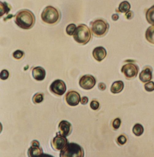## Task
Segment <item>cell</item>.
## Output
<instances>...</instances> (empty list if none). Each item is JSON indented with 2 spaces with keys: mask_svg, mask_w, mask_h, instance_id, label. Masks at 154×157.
Returning <instances> with one entry per match:
<instances>
[{
  "mask_svg": "<svg viewBox=\"0 0 154 157\" xmlns=\"http://www.w3.org/2000/svg\"><path fill=\"white\" fill-rule=\"evenodd\" d=\"M15 23L19 27L24 29L32 28L35 23V17L32 11L23 9L18 11L15 16Z\"/></svg>",
  "mask_w": 154,
  "mask_h": 157,
  "instance_id": "cell-1",
  "label": "cell"
},
{
  "mask_svg": "<svg viewBox=\"0 0 154 157\" xmlns=\"http://www.w3.org/2000/svg\"><path fill=\"white\" fill-rule=\"evenodd\" d=\"M92 34L89 28L85 24H80L76 28L73 35L74 40L80 44H87L91 39Z\"/></svg>",
  "mask_w": 154,
  "mask_h": 157,
  "instance_id": "cell-2",
  "label": "cell"
},
{
  "mask_svg": "<svg viewBox=\"0 0 154 157\" xmlns=\"http://www.w3.org/2000/svg\"><path fill=\"white\" fill-rule=\"evenodd\" d=\"M61 18L60 11L53 6H49L44 8L41 14L42 21L49 25H54L59 21Z\"/></svg>",
  "mask_w": 154,
  "mask_h": 157,
  "instance_id": "cell-3",
  "label": "cell"
},
{
  "mask_svg": "<svg viewBox=\"0 0 154 157\" xmlns=\"http://www.w3.org/2000/svg\"><path fill=\"white\" fill-rule=\"evenodd\" d=\"M84 157V149L80 145L75 143H68L60 152V157Z\"/></svg>",
  "mask_w": 154,
  "mask_h": 157,
  "instance_id": "cell-4",
  "label": "cell"
},
{
  "mask_svg": "<svg viewBox=\"0 0 154 157\" xmlns=\"http://www.w3.org/2000/svg\"><path fill=\"white\" fill-rule=\"evenodd\" d=\"M90 25L93 33L97 37H102L106 35L110 28V25L103 19L94 20L90 23Z\"/></svg>",
  "mask_w": 154,
  "mask_h": 157,
  "instance_id": "cell-5",
  "label": "cell"
},
{
  "mask_svg": "<svg viewBox=\"0 0 154 157\" xmlns=\"http://www.w3.org/2000/svg\"><path fill=\"white\" fill-rule=\"evenodd\" d=\"M139 68L136 64L133 63H128L122 67L121 71L127 79L135 78L138 74Z\"/></svg>",
  "mask_w": 154,
  "mask_h": 157,
  "instance_id": "cell-6",
  "label": "cell"
},
{
  "mask_svg": "<svg viewBox=\"0 0 154 157\" xmlns=\"http://www.w3.org/2000/svg\"><path fill=\"white\" fill-rule=\"evenodd\" d=\"M49 89L52 93L57 95L62 96L66 92L67 87L64 81L61 79H57L52 83Z\"/></svg>",
  "mask_w": 154,
  "mask_h": 157,
  "instance_id": "cell-7",
  "label": "cell"
},
{
  "mask_svg": "<svg viewBox=\"0 0 154 157\" xmlns=\"http://www.w3.org/2000/svg\"><path fill=\"white\" fill-rule=\"evenodd\" d=\"M68 143L67 139L66 137L62 136L59 133H57L56 136L51 142L52 148L56 151L62 150Z\"/></svg>",
  "mask_w": 154,
  "mask_h": 157,
  "instance_id": "cell-8",
  "label": "cell"
},
{
  "mask_svg": "<svg viewBox=\"0 0 154 157\" xmlns=\"http://www.w3.org/2000/svg\"><path fill=\"white\" fill-rule=\"evenodd\" d=\"M96 81L95 78L90 75H86L82 76L79 81V85L84 90H89L95 86Z\"/></svg>",
  "mask_w": 154,
  "mask_h": 157,
  "instance_id": "cell-9",
  "label": "cell"
},
{
  "mask_svg": "<svg viewBox=\"0 0 154 157\" xmlns=\"http://www.w3.org/2000/svg\"><path fill=\"white\" fill-rule=\"evenodd\" d=\"M65 99L67 103L70 106H77L81 102V96L77 92L70 90L66 94Z\"/></svg>",
  "mask_w": 154,
  "mask_h": 157,
  "instance_id": "cell-10",
  "label": "cell"
},
{
  "mask_svg": "<svg viewBox=\"0 0 154 157\" xmlns=\"http://www.w3.org/2000/svg\"><path fill=\"white\" fill-rule=\"evenodd\" d=\"M43 154V150L40 146V142L37 140H33L31 142V146L28 149L29 157H36Z\"/></svg>",
  "mask_w": 154,
  "mask_h": 157,
  "instance_id": "cell-11",
  "label": "cell"
},
{
  "mask_svg": "<svg viewBox=\"0 0 154 157\" xmlns=\"http://www.w3.org/2000/svg\"><path fill=\"white\" fill-rule=\"evenodd\" d=\"M58 129L59 133L64 136H68L72 132V125L67 121H62L59 124Z\"/></svg>",
  "mask_w": 154,
  "mask_h": 157,
  "instance_id": "cell-12",
  "label": "cell"
},
{
  "mask_svg": "<svg viewBox=\"0 0 154 157\" xmlns=\"http://www.w3.org/2000/svg\"><path fill=\"white\" fill-rule=\"evenodd\" d=\"M153 69L152 67L146 66L139 75V78L143 83L150 82L152 78Z\"/></svg>",
  "mask_w": 154,
  "mask_h": 157,
  "instance_id": "cell-13",
  "label": "cell"
},
{
  "mask_svg": "<svg viewBox=\"0 0 154 157\" xmlns=\"http://www.w3.org/2000/svg\"><path fill=\"white\" fill-rule=\"evenodd\" d=\"M93 56L96 61L100 62L106 58L107 51L103 47H98L93 50Z\"/></svg>",
  "mask_w": 154,
  "mask_h": 157,
  "instance_id": "cell-14",
  "label": "cell"
},
{
  "mask_svg": "<svg viewBox=\"0 0 154 157\" xmlns=\"http://www.w3.org/2000/svg\"><path fill=\"white\" fill-rule=\"evenodd\" d=\"M32 75L35 80L42 81L44 80L46 76V71L41 67L33 68L32 71Z\"/></svg>",
  "mask_w": 154,
  "mask_h": 157,
  "instance_id": "cell-15",
  "label": "cell"
},
{
  "mask_svg": "<svg viewBox=\"0 0 154 157\" xmlns=\"http://www.w3.org/2000/svg\"><path fill=\"white\" fill-rule=\"evenodd\" d=\"M124 83L121 80L114 82L111 87V92L113 94H118L122 91L124 88Z\"/></svg>",
  "mask_w": 154,
  "mask_h": 157,
  "instance_id": "cell-16",
  "label": "cell"
},
{
  "mask_svg": "<svg viewBox=\"0 0 154 157\" xmlns=\"http://www.w3.org/2000/svg\"><path fill=\"white\" fill-rule=\"evenodd\" d=\"M146 40L151 44H154V26L149 27L146 32Z\"/></svg>",
  "mask_w": 154,
  "mask_h": 157,
  "instance_id": "cell-17",
  "label": "cell"
},
{
  "mask_svg": "<svg viewBox=\"0 0 154 157\" xmlns=\"http://www.w3.org/2000/svg\"><path fill=\"white\" fill-rule=\"evenodd\" d=\"M146 16L148 22L154 26V5L148 9L146 12Z\"/></svg>",
  "mask_w": 154,
  "mask_h": 157,
  "instance_id": "cell-18",
  "label": "cell"
},
{
  "mask_svg": "<svg viewBox=\"0 0 154 157\" xmlns=\"http://www.w3.org/2000/svg\"><path fill=\"white\" fill-rule=\"evenodd\" d=\"M10 6L6 2H0V10H1V17L5 14H8L10 10Z\"/></svg>",
  "mask_w": 154,
  "mask_h": 157,
  "instance_id": "cell-19",
  "label": "cell"
},
{
  "mask_svg": "<svg viewBox=\"0 0 154 157\" xmlns=\"http://www.w3.org/2000/svg\"><path fill=\"white\" fill-rule=\"evenodd\" d=\"M130 8H131V5L127 1H124L119 5L118 10L119 12L121 13H125L129 11Z\"/></svg>",
  "mask_w": 154,
  "mask_h": 157,
  "instance_id": "cell-20",
  "label": "cell"
},
{
  "mask_svg": "<svg viewBox=\"0 0 154 157\" xmlns=\"http://www.w3.org/2000/svg\"><path fill=\"white\" fill-rule=\"evenodd\" d=\"M133 133L137 136H140L144 132V128L141 124H135L133 129Z\"/></svg>",
  "mask_w": 154,
  "mask_h": 157,
  "instance_id": "cell-21",
  "label": "cell"
},
{
  "mask_svg": "<svg viewBox=\"0 0 154 157\" xmlns=\"http://www.w3.org/2000/svg\"><path fill=\"white\" fill-rule=\"evenodd\" d=\"M44 99V94L42 93H37L33 97V101L35 104L41 103L43 102Z\"/></svg>",
  "mask_w": 154,
  "mask_h": 157,
  "instance_id": "cell-22",
  "label": "cell"
},
{
  "mask_svg": "<svg viewBox=\"0 0 154 157\" xmlns=\"http://www.w3.org/2000/svg\"><path fill=\"white\" fill-rule=\"evenodd\" d=\"M76 28L77 27H76L75 24H71L69 25L66 28V32H67V34L70 35V36L74 35L75 30H76Z\"/></svg>",
  "mask_w": 154,
  "mask_h": 157,
  "instance_id": "cell-23",
  "label": "cell"
},
{
  "mask_svg": "<svg viewBox=\"0 0 154 157\" xmlns=\"http://www.w3.org/2000/svg\"><path fill=\"white\" fill-rule=\"evenodd\" d=\"M24 55L25 53L24 52L20 50H17L14 52V53H13V57L17 60H19V59L22 58Z\"/></svg>",
  "mask_w": 154,
  "mask_h": 157,
  "instance_id": "cell-24",
  "label": "cell"
},
{
  "mask_svg": "<svg viewBox=\"0 0 154 157\" xmlns=\"http://www.w3.org/2000/svg\"><path fill=\"white\" fill-rule=\"evenodd\" d=\"M145 89L148 92H152L154 90V82L150 81L145 85Z\"/></svg>",
  "mask_w": 154,
  "mask_h": 157,
  "instance_id": "cell-25",
  "label": "cell"
},
{
  "mask_svg": "<svg viewBox=\"0 0 154 157\" xmlns=\"http://www.w3.org/2000/svg\"><path fill=\"white\" fill-rule=\"evenodd\" d=\"M121 124V121L119 118H117L113 122V127L115 130H117L120 127Z\"/></svg>",
  "mask_w": 154,
  "mask_h": 157,
  "instance_id": "cell-26",
  "label": "cell"
},
{
  "mask_svg": "<svg viewBox=\"0 0 154 157\" xmlns=\"http://www.w3.org/2000/svg\"><path fill=\"white\" fill-rule=\"evenodd\" d=\"M127 138L124 135H121V136H119L117 139V143L120 145H123L127 142Z\"/></svg>",
  "mask_w": 154,
  "mask_h": 157,
  "instance_id": "cell-27",
  "label": "cell"
},
{
  "mask_svg": "<svg viewBox=\"0 0 154 157\" xmlns=\"http://www.w3.org/2000/svg\"><path fill=\"white\" fill-rule=\"evenodd\" d=\"M9 76V73L6 70H3L2 71L0 74V77L2 80H6L7 79Z\"/></svg>",
  "mask_w": 154,
  "mask_h": 157,
  "instance_id": "cell-28",
  "label": "cell"
},
{
  "mask_svg": "<svg viewBox=\"0 0 154 157\" xmlns=\"http://www.w3.org/2000/svg\"><path fill=\"white\" fill-rule=\"evenodd\" d=\"M90 106L93 110H96L98 109L99 107V102L96 100H92L90 102Z\"/></svg>",
  "mask_w": 154,
  "mask_h": 157,
  "instance_id": "cell-29",
  "label": "cell"
},
{
  "mask_svg": "<svg viewBox=\"0 0 154 157\" xmlns=\"http://www.w3.org/2000/svg\"><path fill=\"white\" fill-rule=\"evenodd\" d=\"M125 16H126V18L127 19H128V20H131L133 17V12L131 11V10H129V11H128V12L126 13Z\"/></svg>",
  "mask_w": 154,
  "mask_h": 157,
  "instance_id": "cell-30",
  "label": "cell"
},
{
  "mask_svg": "<svg viewBox=\"0 0 154 157\" xmlns=\"http://www.w3.org/2000/svg\"><path fill=\"white\" fill-rule=\"evenodd\" d=\"M89 102L88 98L86 96H84L81 98V102L83 105H86Z\"/></svg>",
  "mask_w": 154,
  "mask_h": 157,
  "instance_id": "cell-31",
  "label": "cell"
},
{
  "mask_svg": "<svg viewBox=\"0 0 154 157\" xmlns=\"http://www.w3.org/2000/svg\"><path fill=\"white\" fill-rule=\"evenodd\" d=\"M98 89L101 90H106V84H104V83H99L98 85Z\"/></svg>",
  "mask_w": 154,
  "mask_h": 157,
  "instance_id": "cell-32",
  "label": "cell"
},
{
  "mask_svg": "<svg viewBox=\"0 0 154 157\" xmlns=\"http://www.w3.org/2000/svg\"><path fill=\"white\" fill-rule=\"evenodd\" d=\"M112 18L114 21H116L119 19V16H118V15H117V14H114V15H113L112 16Z\"/></svg>",
  "mask_w": 154,
  "mask_h": 157,
  "instance_id": "cell-33",
  "label": "cell"
},
{
  "mask_svg": "<svg viewBox=\"0 0 154 157\" xmlns=\"http://www.w3.org/2000/svg\"><path fill=\"white\" fill-rule=\"evenodd\" d=\"M36 157H54L52 156V155H48V154H44L43 153V154L41 155H40Z\"/></svg>",
  "mask_w": 154,
  "mask_h": 157,
  "instance_id": "cell-34",
  "label": "cell"
}]
</instances>
